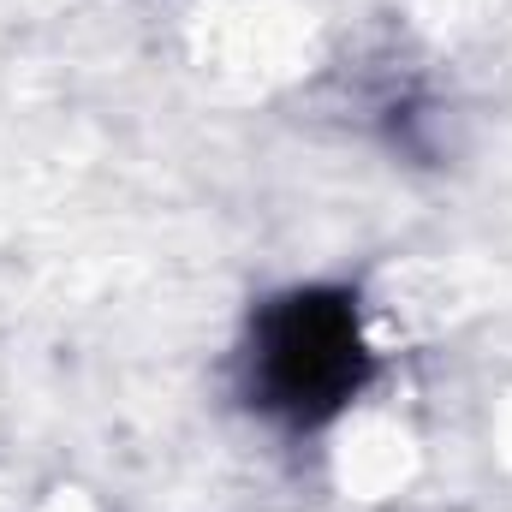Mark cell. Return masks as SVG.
I'll list each match as a JSON object with an SVG mask.
<instances>
[{"label": "cell", "instance_id": "6da1fadb", "mask_svg": "<svg viewBox=\"0 0 512 512\" xmlns=\"http://www.w3.org/2000/svg\"><path fill=\"white\" fill-rule=\"evenodd\" d=\"M239 399L286 435L340 423L376 382V340L364 304L340 280L280 286L245 316L239 334Z\"/></svg>", "mask_w": 512, "mask_h": 512}]
</instances>
